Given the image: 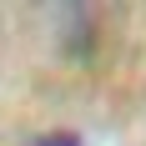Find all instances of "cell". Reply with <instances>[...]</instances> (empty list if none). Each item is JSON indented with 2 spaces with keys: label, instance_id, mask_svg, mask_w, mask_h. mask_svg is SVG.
<instances>
[{
  "label": "cell",
  "instance_id": "1",
  "mask_svg": "<svg viewBox=\"0 0 146 146\" xmlns=\"http://www.w3.org/2000/svg\"><path fill=\"white\" fill-rule=\"evenodd\" d=\"M30 146H81L76 136H66V131H50V136H35Z\"/></svg>",
  "mask_w": 146,
  "mask_h": 146
}]
</instances>
